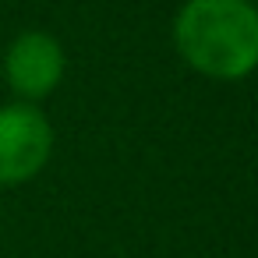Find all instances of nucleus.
Returning <instances> with one entry per match:
<instances>
[{
    "mask_svg": "<svg viewBox=\"0 0 258 258\" xmlns=\"http://www.w3.org/2000/svg\"><path fill=\"white\" fill-rule=\"evenodd\" d=\"M173 46L191 71L212 82H240L258 68V4L184 0L173 18Z\"/></svg>",
    "mask_w": 258,
    "mask_h": 258,
    "instance_id": "f257e3e1",
    "label": "nucleus"
},
{
    "mask_svg": "<svg viewBox=\"0 0 258 258\" xmlns=\"http://www.w3.org/2000/svg\"><path fill=\"white\" fill-rule=\"evenodd\" d=\"M53 152V127L36 103L0 106V187L32 180Z\"/></svg>",
    "mask_w": 258,
    "mask_h": 258,
    "instance_id": "f03ea898",
    "label": "nucleus"
},
{
    "mask_svg": "<svg viewBox=\"0 0 258 258\" xmlns=\"http://www.w3.org/2000/svg\"><path fill=\"white\" fill-rule=\"evenodd\" d=\"M64 68H68V57L60 39L39 29L22 32L4 53V78L18 96V103L46 99L64 82Z\"/></svg>",
    "mask_w": 258,
    "mask_h": 258,
    "instance_id": "7ed1b4c3",
    "label": "nucleus"
}]
</instances>
